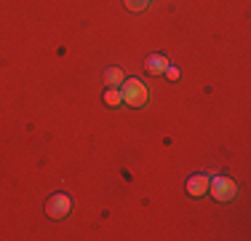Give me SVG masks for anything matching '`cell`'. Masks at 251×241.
<instances>
[{"mask_svg": "<svg viewBox=\"0 0 251 241\" xmlns=\"http://www.w3.org/2000/svg\"><path fill=\"white\" fill-rule=\"evenodd\" d=\"M123 81H126V75H123L121 67H107V70H104V83H107V86L118 89Z\"/></svg>", "mask_w": 251, "mask_h": 241, "instance_id": "6", "label": "cell"}, {"mask_svg": "<svg viewBox=\"0 0 251 241\" xmlns=\"http://www.w3.org/2000/svg\"><path fill=\"white\" fill-rule=\"evenodd\" d=\"M187 193L190 196H206L208 193V177H203V174H198V177H190L187 180Z\"/></svg>", "mask_w": 251, "mask_h": 241, "instance_id": "4", "label": "cell"}, {"mask_svg": "<svg viewBox=\"0 0 251 241\" xmlns=\"http://www.w3.org/2000/svg\"><path fill=\"white\" fill-rule=\"evenodd\" d=\"M208 190H211V196L217 198V201H230V198H235L238 185H235V180L214 177V180H208Z\"/></svg>", "mask_w": 251, "mask_h": 241, "instance_id": "3", "label": "cell"}, {"mask_svg": "<svg viewBox=\"0 0 251 241\" xmlns=\"http://www.w3.org/2000/svg\"><path fill=\"white\" fill-rule=\"evenodd\" d=\"M145 67L150 75H160V72H166V67H169V59H166L163 54H152V57H147Z\"/></svg>", "mask_w": 251, "mask_h": 241, "instance_id": "5", "label": "cell"}, {"mask_svg": "<svg viewBox=\"0 0 251 241\" xmlns=\"http://www.w3.org/2000/svg\"><path fill=\"white\" fill-rule=\"evenodd\" d=\"M104 102H107V105H110V107H118V105H123V99H121V89H107V91H104Z\"/></svg>", "mask_w": 251, "mask_h": 241, "instance_id": "7", "label": "cell"}, {"mask_svg": "<svg viewBox=\"0 0 251 241\" xmlns=\"http://www.w3.org/2000/svg\"><path fill=\"white\" fill-rule=\"evenodd\" d=\"M70 209H73V201H70L67 193H53L49 201H46V214L51 220H64L70 214Z\"/></svg>", "mask_w": 251, "mask_h": 241, "instance_id": "2", "label": "cell"}, {"mask_svg": "<svg viewBox=\"0 0 251 241\" xmlns=\"http://www.w3.org/2000/svg\"><path fill=\"white\" fill-rule=\"evenodd\" d=\"M121 99L128 107H142L147 102V89L139 78H128V81L121 83Z\"/></svg>", "mask_w": 251, "mask_h": 241, "instance_id": "1", "label": "cell"}, {"mask_svg": "<svg viewBox=\"0 0 251 241\" xmlns=\"http://www.w3.org/2000/svg\"><path fill=\"white\" fill-rule=\"evenodd\" d=\"M166 75H169L171 81H176V78H179V70H176V67H171V64H169V67H166Z\"/></svg>", "mask_w": 251, "mask_h": 241, "instance_id": "9", "label": "cell"}, {"mask_svg": "<svg viewBox=\"0 0 251 241\" xmlns=\"http://www.w3.org/2000/svg\"><path fill=\"white\" fill-rule=\"evenodd\" d=\"M123 3L128 11H145L147 5H150V0H123Z\"/></svg>", "mask_w": 251, "mask_h": 241, "instance_id": "8", "label": "cell"}]
</instances>
